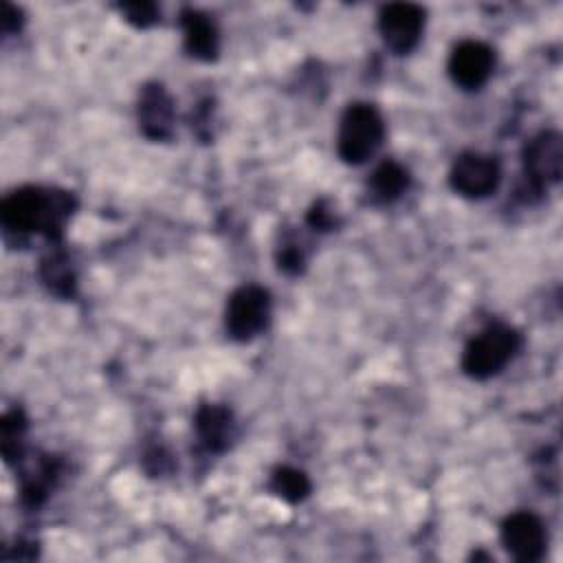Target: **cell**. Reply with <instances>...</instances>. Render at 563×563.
<instances>
[{
    "label": "cell",
    "mask_w": 563,
    "mask_h": 563,
    "mask_svg": "<svg viewBox=\"0 0 563 563\" xmlns=\"http://www.w3.org/2000/svg\"><path fill=\"white\" fill-rule=\"evenodd\" d=\"M501 169L497 158L479 152H462L449 172L451 187L464 198H484L499 185Z\"/></svg>",
    "instance_id": "5"
},
{
    "label": "cell",
    "mask_w": 563,
    "mask_h": 563,
    "mask_svg": "<svg viewBox=\"0 0 563 563\" xmlns=\"http://www.w3.org/2000/svg\"><path fill=\"white\" fill-rule=\"evenodd\" d=\"M277 262H279V268L284 273H290V275H295V273H299L303 268V255H301V251L295 244L284 246L279 251V255H277Z\"/></svg>",
    "instance_id": "19"
},
{
    "label": "cell",
    "mask_w": 563,
    "mask_h": 563,
    "mask_svg": "<svg viewBox=\"0 0 563 563\" xmlns=\"http://www.w3.org/2000/svg\"><path fill=\"white\" fill-rule=\"evenodd\" d=\"M55 477H57V462L55 460H37L35 466L26 468L24 475H22V497L26 504L31 506H40L51 486L55 484Z\"/></svg>",
    "instance_id": "14"
},
{
    "label": "cell",
    "mask_w": 563,
    "mask_h": 563,
    "mask_svg": "<svg viewBox=\"0 0 563 563\" xmlns=\"http://www.w3.org/2000/svg\"><path fill=\"white\" fill-rule=\"evenodd\" d=\"M495 66L493 48L479 40L460 42L449 55V75L464 90H477L486 84Z\"/></svg>",
    "instance_id": "9"
},
{
    "label": "cell",
    "mask_w": 563,
    "mask_h": 563,
    "mask_svg": "<svg viewBox=\"0 0 563 563\" xmlns=\"http://www.w3.org/2000/svg\"><path fill=\"white\" fill-rule=\"evenodd\" d=\"M383 136L385 121L380 112L372 103H352L339 123L336 152L347 165H361L376 154Z\"/></svg>",
    "instance_id": "3"
},
{
    "label": "cell",
    "mask_w": 563,
    "mask_h": 563,
    "mask_svg": "<svg viewBox=\"0 0 563 563\" xmlns=\"http://www.w3.org/2000/svg\"><path fill=\"white\" fill-rule=\"evenodd\" d=\"M501 543L506 552L521 563H534L545 554L548 534L543 521L532 512H512L501 523Z\"/></svg>",
    "instance_id": "8"
},
{
    "label": "cell",
    "mask_w": 563,
    "mask_h": 563,
    "mask_svg": "<svg viewBox=\"0 0 563 563\" xmlns=\"http://www.w3.org/2000/svg\"><path fill=\"white\" fill-rule=\"evenodd\" d=\"M2 33H15L22 26V11L9 2H2Z\"/></svg>",
    "instance_id": "20"
},
{
    "label": "cell",
    "mask_w": 563,
    "mask_h": 563,
    "mask_svg": "<svg viewBox=\"0 0 563 563\" xmlns=\"http://www.w3.org/2000/svg\"><path fill=\"white\" fill-rule=\"evenodd\" d=\"M196 433L207 451L222 453L235 438L233 413L222 405H202L196 411Z\"/></svg>",
    "instance_id": "12"
},
{
    "label": "cell",
    "mask_w": 563,
    "mask_h": 563,
    "mask_svg": "<svg viewBox=\"0 0 563 563\" xmlns=\"http://www.w3.org/2000/svg\"><path fill=\"white\" fill-rule=\"evenodd\" d=\"M73 196L59 189L20 187L0 205V220L9 231H37L48 240H57L73 213Z\"/></svg>",
    "instance_id": "1"
},
{
    "label": "cell",
    "mask_w": 563,
    "mask_h": 563,
    "mask_svg": "<svg viewBox=\"0 0 563 563\" xmlns=\"http://www.w3.org/2000/svg\"><path fill=\"white\" fill-rule=\"evenodd\" d=\"M521 336L515 328L493 323L468 341L462 354V369L475 380H486L499 374L517 354Z\"/></svg>",
    "instance_id": "2"
},
{
    "label": "cell",
    "mask_w": 563,
    "mask_h": 563,
    "mask_svg": "<svg viewBox=\"0 0 563 563\" xmlns=\"http://www.w3.org/2000/svg\"><path fill=\"white\" fill-rule=\"evenodd\" d=\"M119 9L125 20L139 29H147L158 20V7L154 2H123Z\"/></svg>",
    "instance_id": "18"
},
{
    "label": "cell",
    "mask_w": 563,
    "mask_h": 563,
    "mask_svg": "<svg viewBox=\"0 0 563 563\" xmlns=\"http://www.w3.org/2000/svg\"><path fill=\"white\" fill-rule=\"evenodd\" d=\"M42 279L46 282V286L57 292V295H70L73 292V284L75 277L70 273L68 260L64 255H48L42 260Z\"/></svg>",
    "instance_id": "17"
},
{
    "label": "cell",
    "mask_w": 563,
    "mask_h": 563,
    "mask_svg": "<svg viewBox=\"0 0 563 563\" xmlns=\"http://www.w3.org/2000/svg\"><path fill=\"white\" fill-rule=\"evenodd\" d=\"M409 187V172L398 165L396 161H385L380 163L369 180V189L372 196L380 202H391L396 198H400Z\"/></svg>",
    "instance_id": "13"
},
{
    "label": "cell",
    "mask_w": 563,
    "mask_h": 563,
    "mask_svg": "<svg viewBox=\"0 0 563 563\" xmlns=\"http://www.w3.org/2000/svg\"><path fill=\"white\" fill-rule=\"evenodd\" d=\"M268 317H271L268 290L255 284H246L231 292L224 310V325L235 341H249L266 328Z\"/></svg>",
    "instance_id": "4"
},
{
    "label": "cell",
    "mask_w": 563,
    "mask_h": 563,
    "mask_svg": "<svg viewBox=\"0 0 563 563\" xmlns=\"http://www.w3.org/2000/svg\"><path fill=\"white\" fill-rule=\"evenodd\" d=\"M563 169V141L556 132H539L523 147V174L532 189L556 183Z\"/></svg>",
    "instance_id": "7"
},
{
    "label": "cell",
    "mask_w": 563,
    "mask_h": 563,
    "mask_svg": "<svg viewBox=\"0 0 563 563\" xmlns=\"http://www.w3.org/2000/svg\"><path fill=\"white\" fill-rule=\"evenodd\" d=\"M26 431V420L20 409H13L2 416L0 422V440H2V453L7 462L22 457V438Z\"/></svg>",
    "instance_id": "16"
},
{
    "label": "cell",
    "mask_w": 563,
    "mask_h": 563,
    "mask_svg": "<svg viewBox=\"0 0 563 563\" xmlns=\"http://www.w3.org/2000/svg\"><path fill=\"white\" fill-rule=\"evenodd\" d=\"M308 222L314 227V229H321V231H328L332 227V213L328 209H323V205H314L308 213Z\"/></svg>",
    "instance_id": "21"
},
{
    "label": "cell",
    "mask_w": 563,
    "mask_h": 563,
    "mask_svg": "<svg viewBox=\"0 0 563 563\" xmlns=\"http://www.w3.org/2000/svg\"><path fill=\"white\" fill-rule=\"evenodd\" d=\"M180 24L187 53L200 62H213L220 53V37L213 20L196 9H185L180 13Z\"/></svg>",
    "instance_id": "11"
},
{
    "label": "cell",
    "mask_w": 563,
    "mask_h": 563,
    "mask_svg": "<svg viewBox=\"0 0 563 563\" xmlns=\"http://www.w3.org/2000/svg\"><path fill=\"white\" fill-rule=\"evenodd\" d=\"M271 488L277 497H282L288 504H297L308 497L310 493V479L303 471L292 466H282L271 477Z\"/></svg>",
    "instance_id": "15"
},
{
    "label": "cell",
    "mask_w": 563,
    "mask_h": 563,
    "mask_svg": "<svg viewBox=\"0 0 563 563\" xmlns=\"http://www.w3.org/2000/svg\"><path fill=\"white\" fill-rule=\"evenodd\" d=\"M424 29V11L411 2H391L380 9L378 31L387 48L405 55L416 48Z\"/></svg>",
    "instance_id": "6"
},
{
    "label": "cell",
    "mask_w": 563,
    "mask_h": 563,
    "mask_svg": "<svg viewBox=\"0 0 563 563\" xmlns=\"http://www.w3.org/2000/svg\"><path fill=\"white\" fill-rule=\"evenodd\" d=\"M174 106L161 84H147L139 97V125L147 139L163 141L172 134Z\"/></svg>",
    "instance_id": "10"
}]
</instances>
